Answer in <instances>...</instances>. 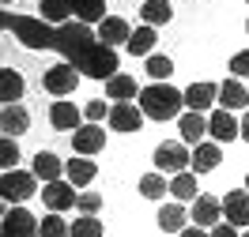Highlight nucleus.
I'll return each mask as SVG.
<instances>
[{
    "label": "nucleus",
    "instance_id": "4be33fe9",
    "mask_svg": "<svg viewBox=\"0 0 249 237\" xmlns=\"http://www.w3.org/2000/svg\"><path fill=\"white\" fill-rule=\"evenodd\" d=\"M140 19L147 23V27H162V23H170V19H174L170 0H143V4H140Z\"/></svg>",
    "mask_w": 249,
    "mask_h": 237
},
{
    "label": "nucleus",
    "instance_id": "0eeeda50",
    "mask_svg": "<svg viewBox=\"0 0 249 237\" xmlns=\"http://www.w3.org/2000/svg\"><path fill=\"white\" fill-rule=\"evenodd\" d=\"M189 219H193V226H204V230L219 226V222H223V200H215V196L200 192V196L193 200V211H189Z\"/></svg>",
    "mask_w": 249,
    "mask_h": 237
},
{
    "label": "nucleus",
    "instance_id": "f704fd0d",
    "mask_svg": "<svg viewBox=\"0 0 249 237\" xmlns=\"http://www.w3.org/2000/svg\"><path fill=\"white\" fill-rule=\"evenodd\" d=\"M76 207L83 211V215H98V207H102V196H98V192H79Z\"/></svg>",
    "mask_w": 249,
    "mask_h": 237
},
{
    "label": "nucleus",
    "instance_id": "9d476101",
    "mask_svg": "<svg viewBox=\"0 0 249 237\" xmlns=\"http://www.w3.org/2000/svg\"><path fill=\"white\" fill-rule=\"evenodd\" d=\"M72 147H76V155H83V158L98 155V151L106 147V132H102V125H83V128H76V132H72Z\"/></svg>",
    "mask_w": 249,
    "mask_h": 237
},
{
    "label": "nucleus",
    "instance_id": "423d86ee",
    "mask_svg": "<svg viewBox=\"0 0 249 237\" xmlns=\"http://www.w3.org/2000/svg\"><path fill=\"white\" fill-rule=\"evenodd\" d=\"M42 87H46L49 95H57V98L72 95V91L79 87V68H76V64H68V61H64V64H53L46 76H42Z\"/></svg>",
    "mask_w": 249,
    "mask_h": 237
},
{
    "label": "nucleus",
    "instance_id": "aec40b11",
    "mask_svg": "<svg viewBox=\"0 0 249 237\" xmlns=\"http://www.w3.org/2000/svg\"><path fill=\"white\" fill-rule=\"evenodd\" d=\"M219 106H223V110H249V91L238 79H227V83L219 87Z\"/></svg>",
    "mask_w": 249,
    "mask_h": 237
},
{
    "label": "nucleus",
    "instance_id": "6e6552de",
    "mask_svg": "<svg viewBox=\"0 0 249 237\" xmlns=\"http://www.w3.org/2000/svg\"><path fill=\"white\" fill-rule=\"evenodd\" d=\"M42 200H46V207L53 211V215H61V211H68V207H76V185L72 181H49L46 189H42Z\"/></svg>",
    "mask_w": 249,
    "mask_h": 237
},
{
    "label": "nucleus",
    "instance_id": "ddd939ff",
    "mask_svg": "<svg viewBox=\"0 0 249 237\" xmlns=\"http://www.w3.org/2000/svg\"><path fill=\"white\" fill-rule=\"evenodd\" d=\"M223 219L231 222V226H249V192L246 189L227 192V200H223Z\"/></svg>",
    "mask_w": 249,
    "mask_h": 237
},
{
    "label": "nucleus",
    "instance_id": "c756f323",
    "mask_svg": "<svg viewBox=\"0 0 249 237\" xmlns=\"http://www.w3.org/2000/svg\"><path fill=\"white\" fill-rule=\"evenodd\" d=\"M166 189H170V185H166V177H162V174H143L140 177V192L147 196V200H162Z\"/></svg>",
    "mask_w": 249,
    "mask_h": 237
},
{
    "label": "nucleus",
    "instance_id": "9b49d317",
    "mask_svg": "<svg viewBox=\"0 0 249 237\" xmlns=\"http://www.w3.org/2000/svg\"><path fill=\"white\" fill-rule=\"evenodd\" d=\"M208 132H212V140L215 143H231L242 136V121H234L231 110H215L208 117Z\"/></svg>",
    "mask_w": 249,
    "mask_h": 237
},
{
    "label": "nucleus",
    "instance_id": "2eb2a0df",
    "mask_svg": "<svg viewBox=\"0 0 249 237\" xmlns=\"http://www.w3.org/2000/svg\"><path fill=\"white\" fill-rule=\"evenodd\" d=\"M0 128H4V136L8 140H16V136H23L27 128H31V113L23 110V106H4V113H0Z\"/></svg>",
    "mask_w": 249,
    "mask_h": 237
},
{
    "label": "nucleus",
    "instance_id": "7ed1b4c3",
    "mask_svg": "<svg viewBox=\"0 0 249 237\" xmlns=\"http://www.w3.org/2000/svg\"><path fill=\"white\" fill-rule=\"evenodd\" d=\"M34 192H38V177L27 174V170H4L0 177V196H4V204H23V200H31Z\"/></svg>",
    "mask_w": 249,
    "mask_h": 237
},
{
    "label": "nucleus",
    "instance_id": "cd10ccee",
    "mask_svg": "<svg viewBox=\"0 0 249 237\" xmlns=\"http://www.w3.org/2000/svg\"><path fill=\"white\" fill-rule=\"evenodd\" d=\"M38 12H42V19L53 23V27L72 23V4H68V0H42V4H38Z\"/></svg>",
    "mask_w": 249,
    "mask_h": 237
},
{
    "label": "nucleus",
    "instance_id": "f3484780",
    "mask_svg": "<svg viewBox=\"0 0 249 237\" xmlns=\"http://www.w3.org/2000/svg\"><path fill=\"white\" fill-rule=\"evenodd\" d=\"M212 102H219V87H215V83H193V87L185 91V106L193 113L212 110Z\"/></svg>",
    "mask_w": 249,
    "mask_h": 237
},
{
    "label": "nucleus",
    "instance_id": "79ce46f5",
    "mask_svg": "<svg viewBox=\"0 0 249 237\" xmlns=\"http://www.w3.org/2000/svg\"><path fill=\"white\" fill-rule=\"evenodd\" d=\"M242 237H249V230H246V234H242Z\"/></svg>",
    "mask_w": 249,
    "mask_h": 237
},
{
    "label": "nucleus",
    "instance_id": "393cba45",
    "mask_svg": "<svg viewBox=\"0 0 249 237\" xmlns=\"http://www.w3.org/2000/svg\"><path fill=\"white\" fill-rule=\"evenodd\" d=\"M106 95L113 98V102H132V98L140 95V91H136V79H132V76L117 72L113 79H106Z\"/></svg>",
    "mask_w": 249,
    "mask_h": 237
},
{
    "label": "nucleus",
    "instance_id": "bb28decb",
    "mask_svg": "<svg viewBox=\"0 0 249 237\" xmlns=\"http://www.w3.org/2000/svg\"><path fill=\"white\" fill-rule=\"evenodd\" d=\"M0 98H4V106H16L19 98H23V76H19L16 68H4L0 72Z\"/></svg>",
    "mask_w": 249,
    "mask_h": 237
},
{
    "label": "nucleus",
    "instance_id": "c03bdc74",
    "mask_svg": "<svg viewBox=\"0 0 249 237\" xmlns=\"http://www.w3.org/2000/svg\"><path fill=\"white\" fill-rule=\"evenodd\" d=\"M246 31H249V23H246Z\"/></svg>",
    "mask_w": 249,
    "mask_h": 237
},
{
    "label": "nucleus",
    "instance_id": "2f4dec72",
    "mask_svg": "<svg viewBox=\"0 0 249 237\" xmlns=\"http://www.w3.org/2000/svg\"><path fill=\"white\" fill-rule=\"evenodd\" d=\"M72 237H102V222L94 219V215H79L72 222Z\"/></svg>",
    "mask_w": 249,
    "mask_h": 237
},
{
    "label": "nucleus",
    "instance_id": "6ab92c4d",
    "mask_svg": "<svg viewBox=\"0 0 249 237\" xmlns=\"http://www.w3.org/2000/svg\"><path fill=\"white\" fill-rule=\"evenodd\" d=\"M94 174H98V166H94L91 158H83V155H76L72 162H64V177L76 185V189H83V185H91L94 181Z\"/></svg>",
    "mask_w": 249,
    "mask_h": 237
},
{
    "label": "nucleus",
    "instance_id": "1a4fd4ad",
    "mask_svg": "<svg viewBox=\"0 0 249 237\" xmlns=\"http://www.w3.org/2000/svg\"><path fill=\"white\" fill-rule=\"evenodd\" d=\"M109 128H113V132H140L143 128V110H136L132 102H113V106H109Z\"/></svg>",
    "mask_w": 249,
    "mask_h": 237
},
{
    "label": "nucleus",
    "instance_id": "4c0bfd02",
    "mask_svg": "<svg viewBox=\"0 0 249 237\" xmlns=\"http://www.w3.org/2000/svg\"><path fill=\"white\" fill-rule=\"evenodd\" d=\"M212 237H242V234H238V226H231V222L223 219L219 226H212Z\"/></svg>",
    "mask_w": 249,
    "mask_h": 237
},
{
    "label": "nucleus",
    "instance_id": "c85d7f7f",
    "mask_svg": "<svg viewBox=\"0 0 249 237\" xmlns=\"http://www.w3.org/2000/svg\"><path fill=\"white\" fill-rule=\"evenodd\" d=\"M170 192L178 196V200H185V204H193L200 192H196V174H174V181H170Z\"/></svg>",
    "mask_w": 249,
    "mask_h": 237
},
{
    "label": "nucleus",
    "instance_id": "e433bc0d",
    "mask_svg": "<svg viewBox=\"0 0 249 237\" xmlns=\"http://www.w3.org/2000/svg\"><path fill=\"white\" fill-rule=\"evenodd\" d=\"M231 72H234V76H249V49L231 57Z\"/></svg>",
    "mask_w": 249,
    "mask_h": 237
},
{
    "label": "nucleus",
    "instance_id": "39448f33",
    "mask_svg": "<svg viewBox=\"0 0 249 237\" xmlns=\"http://www.w3.org/2000/svg\"><path fill=\"white\" fill-rule=\"evenodd\" d=\"M193 166V151L185 143H159L155 147V170L159 174H185Z\"/></svg>",
    "mask_w": 249,
    "mask_h": 237
},
{
    "label": "nucleus",
    "instance_id": "a878e982",
    "mask_svg": "<svg viewBox=\"0 0 249 237\" xmlns=\"http://www.w3.org/2000/svg\"><path fill=\"white\" fill-rule=\"evenodd\" d=\"M178 128H181V140L185 143H200L204 132H208V121H204V113H181V121H178Z\"/></svg>",
    "mask_w": 249,
    "mask_h": 237
},
{
    "label": "nucleus",
    "instance_id": "473e14b6",
    "mask_svg": "<svg viewBox=\"0 0 249 237\" xmlns=\"http://www.w3.org/2000/svg\"><path fill=\"white\" fill-rule=\"evenodd\" d=\"M42 237H72V226L61 215H46L42 219Z\"/></svg>",
    "mask_w": 249,
    "mask_h": 237
},
{
    "label": "nucleus",
    "instance_id": "a19ab883",
    "mask_svg": "<svg viewBox=\"0 0 249 237\" xmlns=\"http://www.w3.org/2000/svg\"><path fill=\"white\" fill-rule=\"evenodd\" d=\"M246 192H249V174H246Z\"/></svg>",
    "mask_w": 249,
    "mask_h": 237
},
{
    "label": "nucleus",
    "instance_id": "c9c22d12",
    "mask_svg": "<svg viewBox=\"0 0 249 237\" xmlns=\"http://www.w3.org/2000/svg\"><path fill=\"white\" fill-rule=\"evenodd\" d=\"M83 117H87V121H91V125H98V121H102V117H109V110H106V102H102V98H94V102H87V106H83Z\"/></svg>",
    "mask_w": 249,
    "mask_h": 237
},
{
    "label": "nucleus",
    "instance_id": "412c9836",
    "mask_svg": "<svg viewBox=\"0 0 249 237\" xmlns=\"http://www.w3.org/2000/svg\"><path fill=\"white\" fill-rule=\"evenodd\" d=\"M159 226H162L166 234H181L189 226V211L181 204H162L159 207Z\"/></svg>",
    "mask_w": 249,
    "mask_h": 237
},
{
    "label": "nucleus",
    "instance_id": "b1692460",
    "mask_svg": "<svg viewBox=\"0 0 249 237\" xmlns=\"http://www.w3.org/2000/svg\"><path fill=\"white\" fill-rule=\"evenodd\" d=\"M155 42H159V34H155V27H136L132 31V38H128V53L132 57H151V49H155Z\"/></svg>",
    "mask_w": 249,
    "mask_h": 237
},
{
    "label": "nucleus",
    "instance_id": "a18cd8bd",
    "mask_svg": "<svg viewBox=\"0 0 249 237\" xmlns=\"http://www.w3.org/2000/svg\"><path fill=\"white\" fill-rule=\"evenodd\" d=\"M246 4H249V0H246Z\"/></svg>",
    "mask_w": 249,
    "mask_h": 237
},
{
    "label": "nucleus",
    "instance_id": "58836bf2",
    "mask_svg": "<svg viewBox=\"0 0 249 237\" xmlns=\"http://www.w3.org/2000/svg\"><path fill=\"white\" fill-rule=\"evenodd\" d=\"M181 237H212V230H204V226H185Z\"/></svg>",
    "mask_w": 249,
    "mask_h": 237
},
{
    "label": "nucleus",
    "instance_id": "a211bd4d",
    "mask_svg": "<svg viewBox=\"0 0 249 237\" xmlns=\"http://www.w3.org/2000/svg\"><path fill=\"white\" fill-rule=\"evenodd\" d=\"M34 177H38V181H61V174H64V162L57 155H53V151H38V155H34V170H31Z\"/></svg>",
    "mask_w": 249,
    "mask_h": 237
},
{
    "label": "nucleus",
    "instance_id": "f257e3e1",
    "mask_svg": "<svg viewBox=\"0 0 249 237\" xmlns=\"http://www.w3.org/2000/svg\"><path fill=\"white\" fill-rule=\"evenodd\" d=\"M4 31L16 34L27 49H57L64 61L76 64L79 76H87V79H113L117 76V53L98 38V31H91L79 19L64 23V27H53L46 19L4 12Z\"/></svg>",
    "mask_w": 249,
    "mask_h": 237
},
{
    "label": "nucleus",
    "instance_id": "ea45409f",
    "mask_svg": "<svg viewBox=\"0 0 249 237\" xmlns=\"http://www.w3.org/2000/svg\"><path fill=\"white\" fill-rule=\"evenodd\" d=\"M242 140L249 143V113H246V117H242Z\"/></svg>",
    "mask_w": 249,
    "mask_h": 237
},
{
    "label": "nucleus",
    "instance_id": "37998d69",
    "mask_svg": "<svg viewBox=\"0 0 249 237\" xmlns=\"http://www.w3.org/2000/svg\"><path fill=\"white\" fill-rule=\"evenodd\" d=\"M4 4H12V0H4Z\"/></svg>",
    "mask_w": 249,
    "mask_h": 237
},
{
    "label": "nucleus",
    "instance_id": "4468645a",
    "mask_svg": "<svg viewBox=\"0 0 249 237\" xmlns=\"http://www.w3.org/2000/svg\"><path fill=\"white\" fill-rule=\"evenodd\" d=\"M98 38H102L109 49H113V46H128V38H132V27H128L121 16H106L102 23H98Z\"/></svg>",
    "mask_w": 249,
    "mask_h": 237
},
{
    "label": "nucleus",
    "instance_id": "dca6fc26",
    "mask_svg": "<svg viewBox=\"0 0 249 237\" xmlns=\"http://www.w3.org/2000/svg\"><path fill=\"white\" fill-rule=\"evenodd\" d=\"M219 162H223V151H219V143L212 140V143H196V151H193V174L200 177V174H212Z\"/></svg>",
    "mask_w": 249,
    "mask_h": 237
},
{
    "label": "nucleus",
    "instance_id": "7c9ffc66",
    "mask_svg": "<svg viewBox=\"0 0 249 237\" xmlns=\"http://www.w3.org/2000/svg\"><path fill=\"white\" fill-rule=\"evenodd\" d=\"M147 76L159 79V83L170 79L174 76V61H170V57H162V53H151V57H147Z\"/></svg>",
    "mask_w": 249,
    "mask_h": 237
},
{
    "label": "nucleus",
    "instance_id": "f03ea898",
    "mask_svg": "<svg viewBox=\"0 0 249 237\" xmlns=\"http://www.w3.org/2000/svg\"><path fill=\"white\" fill-rule=\"evenodd\" d=\"M181 106H185V91H178L170 83H151L140 91V110L151 121H170L181 113Z\"/></svg>",
    "mask_w": 249,
    "mask_h": 237
},
{
    "label": "nucleus",
    "instance_id": "5701e85b",
    "mask_svg": "<svg viewBox=\"0 0 249 237\" xmlns=\"http://www.w3.org/2000/svg\"><path fill=\"white\" fill-rule=\"evenodd\" d=\"M72 4V16L79 19V23H102L106 19V0H68Z\"/></svg>",
    "mask_w": 249,
    "mask_h": 237
},
{
    "label": "nucleus",
    "instance_id": "f8f14e48",
    "mask_svg": "<svg viewBox=\"0 0 249 237\" xmlns=\"http://www.w3.org/2000/svg\"><path fill=\"white\" fill-rule=\"evenodd\" d=\"M79 117H83V110H76V106L64 102V98H57V102L49 106V125L57 128V132H76V128H83Z\"/></svg>",
    "mask_w": 249,
    "mask_h": 237
},
{
    "label": "nucleus",
    "instance_id": "72a5a7b5",
    "mask_svg": "<svg viewBox=\"0 0 249 237\" xmlns=\"http://www.w3.org/2000/svg\"><path fill=\"white\" fill-rule=\"evenodd\" d=\"M16 162H19V147H16V140L4 136V140H0V166H4V170H19Z\"/></svg>",
    "mask_w": 249,
    "mask_h": 237
},
{
    "label": "nucleus",
    "instance_id": "20e7f679",
    "mask_svg": "<svg viewBox=\"0 0 249 237\" xmlns=\"http://www.w3.org/2000/svg\"><path fill=\"white\" fill-rule=\"evenodd\" d=\"M0 237H42V222L27 207H8L0 222Z\"/></svg>",
    "mask_w": 249,
    "mask_h": 237
}]
</instances>
